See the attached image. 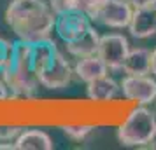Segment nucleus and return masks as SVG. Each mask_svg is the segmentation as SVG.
<instances>
[{"label":"nucleus","instance_id":"4be33fe9","mask_svg":"<svg viewBox=\"0 0 156 150\" xmlns=\"http://www.w3.org/2000/svg\"><path fill=\"white\" fill-rule=\"evenodd\" d=\"M151 73L156 77V49L151 51Z\"/></svg>","mask_w":156,"mask_h":150},{"label":"nucleus","instance_id":"dca6fc26","mask_svg":"<svg viewBox=\"0 0 156 150\" xmlns=\"http://www.w3.org/2000/svg\"><path fill=\"white\" fill-rule=\"evenodd\" d=\"M93 129H95L93 126H63L62 131H63V135L67 138H70L74 142H81L88 135H91Z\"/></svg>","mask_w":156,"mask_h":150},{"label":"nucleus","instance_id":"a211bd4d","mask_svg":"<svg viewBox=\"0 0 156 150\" xmlns=\"http://www.w3.org/2000/svg\"><path fill=\"white\" fill-rule=\"evenodd\" d=\"M49 5L55 9V12H63L69 9H79L81 5V0H48Z\"/></svg>","mask_w":156,"mask_h":150},{"label":"nucleus","instance_id":"7ed1b4c3","mask_svg":"<svg viewBox=\"0 0 156 150\" xmlns=\"http://www.w3.org/2000/svg\"><path fill=\"white\" fill-rule=\"evenodd\" d=\"M156 138V115L146 107L133 108L118 128V140L125 147L142 148Z\"/></svg>","mask_w":156,"mask_h":150},{"label":"nucleus","instance_id":"f3484780","mask_svg":"<svg viewBox=\"0 0 156 150\" xmlns=\"http://www.w3.org/2000/svg\"><path fill=\"white\" fill-rule=\"evenodd\" d=\"M11 51H12V44L0 37V73L5 70L9 59H11Z\"/></svg>","mask_w":156,"mask_h":150},{"label":"nucleus","instance_id":"412c9836","mask_svg":"<svg viewBox=\"0 0 156 150\" xmlns=\"http://www.w3.org/2000/svg\"><path fill=\"white\" fill-rule=\"evenodd\" d=\"M9 96V89H7V86H5V82H4V79L0 77V101H4V100H7Z\"/></svg>","mask_w":156,"mask_h":150},{"label":"nucleus","instance_id":"0eeeda50","mask_svg":"<svg viewBox=\"0 0 156 150\" xmlns=\"http://www.w3.org/2000/svg\"><path fill=\"white\" fill-rule=\"evenodd\" d=\"M132 12H133V7L126 0H107L91 21L98 23L105 28L123 30L128 28L130 19H132Z\"/></svg>","mask_w":156,"mask_h":150},{"label":"nucleus","instance_id":"9d476101","mask_svg":"<svg viewBox=\"0 0 156 150\" xmlns=\"http://www.w3.org/2000/svg\"><path fill=\"white\" fill-rule=\"evenodd\" d=\"M58 51L60 49H58L56 42L51 37L32 44V68H34V73L37 75V79L51 66Z\"/></svg>","mask_w":156,"mask_h":150},{"label":"nucleus","instance_id":"f8f14e48","mask_svg":"<svg viewBox=\"0 0 156 150\" xmlns=\"http://www.w3.org/2000/svg\"><path fill=\"white\" fill-rule=\"evenodd\" d=\"M86 86H88L86 87V96L91 101H98V103L114 100V98L121 93L119 82H116V80H114L112 77H109V75L98 77V79L91 80L90 84H86Z\"/></svg>","mask_w":156,"mask_h":150},{"label":"nucleus","instance_id":"b1692460","mask_svg":"<svg viewBox=\"0 0 156 150\" xmlns=\"http://www.w3.org/2000/svg\"><path fill=\"white\" fill-rule=\"evenodd\" d=\"M142 148H147V150H153V148H156V140H153V142H149L147 145H144Z\"/></svg>","mask_w":156,"mask_h":150},{"label":"nucleus","instance_id":"9b49d317","mask_svg":"<svg viewBox=\"0 0 156 150\" xmlns=\"http://www.w3.org/2000/svg\"><path fill=\"white\" fill-rule=\"evenodd\" d=\"M107 73H109V68L105 66V63L102 61L98 54L79 58L77 63L74 65V75L77 77V80L84 82V84H90L91 80L104 77Z\"/></svg>","mask_w":156,"mask_h":150},{"label":"nucleus","instance_id":"4468645a","mask_svg":"<svg viewBox=\"0 0 156 150\" xmlns=\"http://www.w3.org/2000/svg\"><path fill=\"white\" fill-rule=\"evenodd\" d=\"M16 150H51L53 140L48 133L41 129H23L21 135L14 140Z\"/></svg>","mask_w":156,"mask_h":150},{"label":"nucleus","instance_id":"2eb2a0df","mask_svg":"<svg viewBox=\"0 0 156 150\" xmlns=\"http://www.w3.org/2000/svg\"><path fill=\"white\" fill-rule=\"evenodd\" d=\"M98 42H100V35L98 32L93 28H90L88 33L77 38V40H74V42H69L65 44V47H67V52L74 58H86V56H93V54H97V51H98Z\"/></svg>","mask_w":156,"mask_h":150},{"label":"nucleus","instance_id":"ddd939ff","mask_svg":"<svg viewBox=\"0 0 156 150\" xmlns=\"http://www.w3.org/2000/svg\"><path fill=\"white\" fill-rule=\"evenodd\" d=\"M121 72L125 75H147V73H151V51L146 47L130 49Z\"/></svg>","mask_w":156,"mask_h":150},{"label":"nucleus","instance_id":"20e7f679","mask_svg":"<svg viewBox=\"0 0 156 150\" xmlns=\"http://www.w3.org/2000/svg\"><path fill=\"white\" fill-rule=\"evenodd\" d=\"M130 52V42L121 33H107L100 37L97 54L102 58L109 72H121L123 63Z\"/></svg>","mask_w":156,"mask_h":150},{"label":"nucleus","instance_id":"f03ea898","mask_svg":"<svg viewBox=\"0 0 156 150\" xmlns=\"http://www.w3.org/2000/svg\"><path fill=\"white\" fill-rule=\"evenodd\" d=\"M14 98H34L39 89V79L32 68V44L18 40L12 44L11 59L5 70L0 73Z\"/></svg>","mask_w":156,"mask_h":150},{"label":"nucleus","instance_id":"6ab92c4d","mask_svg":"<svg viewBox=\"0 0 156 150\" xmlns=\"http://www.w3.org/2000/svg\"><path fill=\"white\" fill-rule=\"evenodd\" d=\"M23 129L20 126H0V142H14Z\"/></svg>","mask_w":156,"mask_h":150},{"label":"nucleus","instance_id":"423d86ee","mask_svg":"<svg viewBox=\"0 0 156 150\" xmlns=\"http://www.w3.org/2000/svg\"><path fill=\"white\" fill-rule=\"evenodd\" d=\"M121 94L130 101L147 105L156 101V80L147 75H125L119 82Z\"/></svg>","mask_w":156,"mask_h":150},{"label":"nucleus","instance_id":"39448f33","mask_svg":"<svg viewBox=\"0 0 156 150\" xmlns=\"http://www.w3.org/2000/svg\"><path fill=\"white\" fill-rule=\"evenodd\" d=\"M90 28H91V19L81 9H69L56 14L55 32L65 44L81 38L90 32Z\"/></svg>","mask_w":156,"mask_h":150},{"label":"nucleus","instance_id":"5701e85b","mask_svg":"<svg viewBox=\"0 0 156 150\" xmlns=\"http://www.w3.org/2000/svg\"><path fill=\"white\" fill-rule=\"evenodd\" d=\"M0 150H16L14 142H0Z\"/></svg>","mask_w":156,"mask_h":150},{"label":"nucleus","instance_id":"1a4fd4ad","mask_svg":"<svg viewBox=\"0 0 156 150\" xmlns=\"http://www.w3.org/2000/svg\"><path fill=\"white\" fill-rule=\"evenodd\" d=\"M128 32L133 38H149L156 35V5L133 9Z\"/></svg>","mask_w":156,"mask_h":150},{"label":"nucleus","instance_id":"6e6552de","mask_svg":"<svg viewBox=\"0 0 156 150\" xmlns=\"http://www.w3.org/2000/svg\"><path fill=\"white\" fill-rule=\"evenodd\" d=\"M72 77H74V66L65 58L63 52L58 51L51 66L39 77V84L46 89H65L70 86Z\"/></svg>","mask_w":156,"mask_h":150},{"label":"nucleus","instance_id":"f257e3e1","mask_svg":"<svg viewBox=\"0 0 156 150\" xmlns=\"http://www.w3.org/2000/svg\"><path fill=\"white\" fill-rule=\"evenodd\" d=\"M4 19L18 40L34 44L51 37L56 12L48 0H12L4 12Z\"/></svg>","mask_w":156,"mask_h":150},{"label":"nucleus","instance_id":"aec40b11","mask_svg":"<svg viewBox=\"0 0 156 150\" xmlns=\"http://www.w3.org/2000/svg\"><path fill=\"white\" fill-rule=\"evenodd\" d=\"M128 4L133 9H140V7H151L156 5V0H126Z\"/></svg>","mask_w":156,"mask_h":150}]
</instances>
